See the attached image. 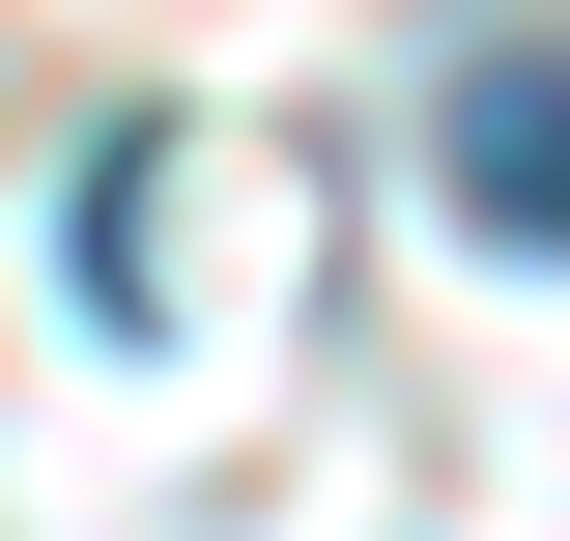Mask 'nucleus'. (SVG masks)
Segmentation results:
<instances>
[{
    "instance_id": "nucleus-1",
    "label": "nucleus",
    "mask_w": 570,
    "mask_h": 541,
    "mask_svg": "<svg viewBox=\"0 0 570 541\" xmlns=\"http://www.w3.org/2000/svg\"><path fill=\"white\" fill-rule=\"evenodd\" d=\"M456 228H485V257H570V29L456 58Z\"/></svg>"
}]
</instances>
